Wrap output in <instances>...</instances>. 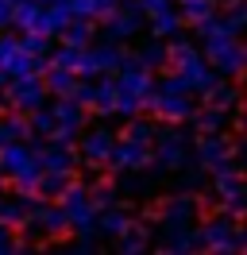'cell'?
Segmentation results:
<instances>
[{
    "mask_svg": "<svg viewBox=\"0 0 247 255\" xmlns=\"http://www.w3.org/2000/svg\"><path fill=\"white\" fill-rule=\"evenodd\" d=\"M154 135H158V128H154L151 120H139V116H131L127 128H124V139H135V143H151L154 147Z\"/></svg>",
    "mask_w": 247,
    "mask_h": 255,
    "instance_id": "836d02e7",
    "label": "cell"
},
{
    "mask_svg": "<svg viewBox=\"0 0 247 255\" xmlns=\"http://www.w3.org/2000/svg\"><path fill=\"white\" fill-rule=\"evenodd\" d=\"M147 248H151V228L143 221H131V228H127L124 236H116V252H124V255L147 252Z\"/></svg>",
    "mask_w": 247,
    "mask_h": 255,
    "instance_id": "cb8c5ba5",
    "label": "cell"
},
{
    "mask_svg": "<svg viewBox=\"0 0 247 255\" xmlns=\"http://www.w3.org/2000/svg\"><path fill=\"white\" fill-rule=\"evenodd\" d=\"M131 228V213L127 209H120V205H112V209H101L97 213V232H105V236H124Z\"/></svg>",
    "mask_w": 247,
    "mask_h": 255,
    "instance_id": "7402d4cb",
    "label": "cell"
},
{
    "mask_svg": "<svg viewBox=\"0 0 247 255\" xmlns=\"http://www.w3.org/2000/svg\"><path fill=\"white\" fill-rule=\"evenodd\" d=\"M185 159H189V135L178 131V128H166L154 135V162L162 170H182Z\"/></svg>",
    "mask_w": 247,
    "mask_h": 255,
    "instance_id": "9a60e30c",
    "label": "cell"
},
{
    "mask_svg": "<svg viewBox=\"0 0 247 255\" xmlns=\"http://www.w3.org/2000/svg\"><path fill=\"white\" fill-rule=\"evenodd\" d=\"M116 101H120V85L116 78H97L93 81V112H101V116H116Z\"/></svg>",
    "mask_w": 247,
    "mask_h": 255,
    "instance_id": "ffe728a7",
    "label": "cell"
},
{
    "mask_svg": "<svg viewBox=\"0 0 247 255\" xmlns=\"http://www.w3.org/2000/svg\"><path fill=\"white\" fill-rule=\"evenodd\" d=\"M174 0H139V8L147 12V16H154V12H162V8H170Z\"/></svg>",
    "mask_w": 247,
    "mask_h": 255,
    "instance_id": "60d3db41",
    "label": "cell"
},
{
    "mask_svg": "<svg viewBox=\"0 0 247 255\" xmlns=\"http://www.w3.org/2000/svg\"><path fill=\"white\" fill-rule=\"evenodd\" d=\"M143 19H147V12L139 8V0H127V4H120V8H116V12L105 19V23H108L105 31H108V39L124 43V39H131V35L143 27Z\"/></svg>",
    "mask_w": 247,
    "mask_h": 255,
    "instance_id": "e0dca14e",
    "label": "cell"
},
{
    "mask_svg": "<svg viewBox=\"0 0 247 255\" xmlns=\"http://www.w3.org/2000/svg\"><path fill=\"white\" fill-rule=\"evenodd\" d=\"M46 81L43 74H23V78H8L4 85V101L12 105L15 112H35L39 105H46Z\"/></svg>",
    "mask_w": 247,
    "mask_h": 255,
    "instance_id": "52a82bcc",
    "label": "cell"
},
{
    "mask_svg": "<svg viewBox=\"0 0 247 255\" xmlns=\"http://www.w3.org/2000/svg\"><path fill=\"white\" fill-rule=\"evenodd\" d=\"M43 4H46V0H43Z\"/></svg>",
    "mask_w": 247,
    "mask_h": 255,
    "instance_id": "bcb514c9",
    "label": "cell"
},
{
    "mask_svg": "<svg viewBox=\"0 0 247 255\" xmlns=\"http://www.w3.org/2000/svg\"><path fill=\"white\" fill-rule=\"evenodd\" d=\"M62 43H74V47H89L93 43V19H70L66 31H62Z\"/></svg>",
    "mask_w": 247,
    "mask_h": 255,
    "instance_id": "4dcf8cb0",
    "label": "cell"
},
{
    "mask_svg": "<svg viewBox=\"0 0 247 255\" xmlns=\"http://www.w3.org/2000/svg\"><path fill=\"white\" fill-rule=\"evenodd\" d=\"M154 217L162 221V232H185V228H197L201 205H197V197H189V190H185V193L166 197V201H162V209H158Z\"/></svg>",
    "mask_w": 247,
    "mask_h": 255,
    "instance_id": "ba28073f",
    "label": "cell"
},
{
    "mask_svg": "<svg viewBox=\"0 0 247 255\" xmlns=\"http://www.w3.org/2000/svg\"><path fill=\"white\" fill-rule=\"evenodd\" d=\"M201 248L197 228H185V232H166V252H193Z\"/></svg>",
    "mask_w": 247,
    "mask_h": 255,
    "instance_id": "d590c367",
    "label": "cell"
},
{
    "mask_svg": "<svg viewBox=\"0 0 247 255\" xmlns=\"http://www.w3.org/2000/svg\"><path fill=\"white\" fill-rule=\"evenodd\" d=\"M135 58H139L143 66H151V70H166V66H170V47H166V43H158V39L151 35V43L139 50Z\"/></svg>",
    "mask_w": 247,
    "mask_h": 255,
    "instance_id": "f546056e",
    "label": "cell"
},
{
    "mask_svg": "<svg viewBox=\"0 0 247 255\" xmlns=\"http://www.w3.org/2000/svg\"><path fill=\"white\" fill-rule=\"evenodd\" d=\"M19 248H23V240H15L12 228H8V224H0V252H19Z\"/></svg>",
    "mask_w": 247,
    "mask_h": 255,
    "instance_id": "f35d334b",
    "label": "cell"
},
{
    "mask_svg": "<svg viewBox=\"0 0 247 255\" xmlns=\"http://www.w3.org/2000/svg\"><path fill=\"white\" fill-rule=\"evenodd\" d=\"M232 159H236V147L228 143L224 131H201V139H197V166L201 170L216 174V170H224Z\"/></svg>",
    "mask_w": 247,
    "mask_h": 255,
    "instance_id": "7c38bea8",
    "label": "cell"
},
{
    "mask_svg": "<svg viewBox=\"0 0 247 255\" xmlns=\"http://www.w3.org/2000/svg\"><path fill=\"white\" fill-rule=\"evenodd\" d=\"M43 81H46V93L50 97H74V89H77V74L74 70H62V66H46L43 70Z\"/></svg>",
    "mask_w": 247,
    "mask_h": 255,
    "instance_id": "44dd1931",
    "label": "cell"
},
{
    "mask_svg": "<svg viewBox=\"0 0 247 255\" xmlns=\"http://www.w3.org/2000/svg\"><path fill=\"white\" fill-rule=\"evenodd\" d=\"M108 166L116 174H131V170H151L154 166V147L151 143H135V139H116Z\"/></svg>",
    "mask_w": 247,
    "mask_h": 255,
    "instance_id": "4fadbf2b",
    "label": "cell"
},
{
    "mask_svg": "<svg viewBox=\"0 0 247 255\" xmlns=\"http://www.w3.org/2000/svg\"><path fill=\"white\" fill-rule=\"evenodd\" d=\"M213 197L220 201L224 213H232V217H244L247 213V178L240 174L236 162H228L224 170L213 174Z\"/></svg>",
    "mask_w": 247,
    "mask_h": 255,
    "instance_id": "277c9868",
    "label": "cell"
},
{
    "mask_svg": "<svg viewBox=\"0 0 247 255\" xmlns=\"http://www.w3.org/2000/svg\"><path fill=\"white\" fill-rule=\"evenodd\" d=\"M0 70L8 78H23V74H43L46 70V58L43 54H31L19 39L12 35H0Z\"/></svg>",
    "mask_w": 247,
    "mask_h": 255,
    "instance_id": "8992f818",
    "label": "cell"
},
{
    "mask_svg": "<svg viewBox=\"0 0 247 255\" xmlns=\"http://www.w3.org/2000/svg\"><path fill=\"white\" fill-rule=\"evenodd\" d=\"M151 19V35L154 39H174V35L182 31V8H174V4H170V8H162V12H154V16H147Z\"/></svg>",
    "mask_w": 247,
    "mask_h": 255,
    "instance_id": "603a6c76",
    "label": "cell"
},
{
    "mask_svg": "<svg viewBox=\"0 0 247 255\" xmlns=\"http://www.w3.org/2000/svg\"><path fill=\"white\" fill-rule=\"evenodd\" d=\"M116 197H120V193H116L112 182H93V186H89V201H93L97 213H101V209H112V205H116Z\"/></svg>",
    "mask_w": 247,
    "mask_h": 255,
    "instance_id": "e575fe53",
    "label": "cell"
},
{
    "mask_svg": "<svg viewBox=\"0 0 247 255\" xmlns=\"http://www.w3.org/2000/svg\"><path fill=\"white\" fill-rule=\"evenodd\" d=\"M19 43H23L31 54H43V58H50V35H43V31H23V39H19Z\"/></svg>",
    "mask_w": 247,
    "mask_h": 255,
    "instance_id": "74e56055",
    "label": "cell"
},
{
    "mask_svg": "<svg viewBox=\"0 0 247 255\" xmlns=\"http://www.w3.org/2000/svg\"><path fill=\"white\" fill-rule=\"evenodd\" d=\"M116 85H120L124 97H135V101L147 105V97L154 93V85H158V81H154V70H151V66H143L139 58L127 54V62L116 70Z\"/></svg>",
    "mask_w": 247,
    "mask_h": 255,
    "instance_id": "8fae6325",
    "label": "cell"
},
{
    "mask_svg": "<svg viewBox=\"0 0 247 255\" xmlns=\"http://www.w3.org/2000/svg\"><path fill=\"white\" fill-rule=\"evenodd\" d=\"M220 16H224V23H228L232 31L240 35L247 27V0H232L228 8H224V12H220Z\"/></svg>",
    "mask_w": 247,
    "mask_h": 255,
    "instance_id": "8d00e7d4",
    "label": "cell"
},
{
    "mask_svg": "<svg viewBox=\"0 0 247 255\" xmlns=\"http://www.w3.org/2000/svg\"><path fill=\"white\" fill-rule=\"evenodd\" d=\"M39 159H43V170H66V174H74L77 170V151L74 143H50L39 147Z\"/></svg>",
    "mask_w": 247,
    "mask_h": 255,
    "instance_id": "d6986e66",
    "label": "cell"
},
{
    "mask_svg": "<svg viewBox=\"0 0 247 255\" xmlns=\"http://www.w3.org/2000/svg\"><path fill=\"white\" fill-rule=\"evenodd\" d=\"M62 213H66V221H70V232H81V236H93L97 232V209L89 201V186H81V182H70L58 197Z\"/></svg>",
    "mask_w": 247,
    "mask_h": 255,
    "instance_id": "3957f363",
    "label": "cell"
},
{
    "mask_svg": "<svg viewBox=\"0 0 247 255\" xmlns=\"http://www.w3.org/2000/svg\"><path fill=\"white\" fill-rule=\"evenodd\" d=\"M170 70L182 78V85L189 89L193 97H205L209 89H213L216 81H220V74H216V66L201 54L193 43H185V39H178V43H170Z\"/></svg>",
    "mask_w": 247,
    "mask_h": 255,
    "instance_id": "6da1fadb",
    "label": "cell"
},
{
    "mask_svg": "<svg viewBox=\"0 0 247 255\" xmlns=\"http://www.w3.org/2000/svg\"><path fill=\"white\" fill-rule=\"evenodd\" d=\"M31 162H39V147L23 143V139H12V143L0 147V174H19L23 166H31Z\"/></svg>",
    "mask_w": 247,
    "mask_h": 255,
    "instance_id": "ac0fdd59",
    "label": "cell"
},
{
    "mask_svg": "<svg viewBox=\"0 0 247 255\" xmlns=\"http://www.w3.org/2000/svg\"><path fill=\"white\" fill-rule=\"evenodd\" d=\"M43 0H15V12H12V23L23 27V31H35L39 19H43Z\"/></svg>",
    "mask_w": 247,
    "mask_h": 255,
    "instance_id": "484cf974",
    "label": "cell"
},
{
    "mask_svg": "<svg viewBox=\"0 0 247 255\" xmlns=\"http://www.w3.org/2000/svg\"><path fill=\"white\" fill-rule=\"evenodd\" d=\"M240 252H247V228H240Z\"/></svg>",
    "mask_w": 247,
    "mask_h": 255,
    "instance_id": "b9f144b4",
    "label": "cell"
},
{
    "mask_svg": "<svg viewBox=\"0 0 247 255\" xmlns=\"http://www.w3.org/2000/svg\"><path fill=\"white\" fill-rule=\"evenodd\" d=\"M19 228L27 232V240L31 236H62V232H70V221H66L62 205H31Z\"/></svg>",
    "mask_w": 247,
    "mask_h": 255,
    "instance_id": "5bb4252c",
    "label": "cell"
},
{
    "mask_svg": "<svg viewBox=\"0 0 247 255\" xmlns=\"http://www.w3.org/2000/svg\"><path fill=\"white\" fill-rule=\"evenodd\" d=\"M74 182V174H66V170H43V178H39V197H46V201H58L62 190Z\"/></svg>",
    "mask_w": 247,
    "mask_h": 255,
    "instance_id": "83f0119b",
    "label": "cell"
},
{
    "mask_svg": "<svg viewBox=\"0 0 247 255\" xmlns=\"http://www.w3.org/2000/svg\"><path fill=\"white\" fill-rule=\"evenodd\" d=\"M31 209V197H0V224H8V228H19L23 224V217H27Z\"/></svg>",
    "mask_w": 247,
    "mask_h": 255,
    "instance_id": "4316f807",
    "label": "cell"
},
{
    "mask_svg": "<svg viewBox=\"0 0 247 255\" xmlns=\"http://www.w3.org/2000/svg\"><path fill=\"white\" fill-rule=\"evenodd\" d=\"M209 16H216V0H185L182 4V19L185 23H205Z\"/></svg>",
    "mask_w": 247,
    "mask_h": 255,
    "instance_id": "1f68e13d",
    "label": "cell"
},
{
    "mask_svg": "<svg viewBox=\"0 0 247 255\" xmlns=\"http://www.w3.org/2000/svg\"><path fill=\"white\" fill-rule=\"evenodd\" d=\"M50 112H54V131H50L46 139H54V143H74L77 131L85 128V105H77L74 97H58V101L50 105Z\"/></svg>",
    "mask_w": 247,
    "mask_h": 255,
    "instance_id": "30bf717a",
    "label": "cell"
},
{
    "mask_svg": "<svg viewBox=\"0 0 247 255\" xmlns=\"http://www.w3.org/2000/svg\"><path fill=\"white\" fill-rule=\"evenodd\" d=\"M0 197H4V174H0Z\"/></svg>",
    "mask_w": 247,
    "mask_h": 255,
    "instance_id": "ee69618b",
    "label": "cell"
},
{
    "mask_svg": "<svg viewBox=\"0 0 247 255\" xmlns=\"http://www.w3.org/2000/svg\"><path fill=\"white\" fill-rule=\"evenodd\" d=\"M209 105H220V109H236V105H240V89H236V85H232V81H216L213 89H209Z\"/></svg>",
    "mask_w": 247,
    "mask_h": 255,
    "instance_id": "d6a6232c",
    "label": "cell"
},
{
    "mask_svg": "<svg viewBox=\"0 0 247 255\" xmlns=\"http://www.w3.org/2000/svg\"><path fill=\"white\" fill-rule=\"evenodd\" d=\"M4 85H8V74H4V70H0V93H4Z\"/></svg>",
    "mask_w": 247,
    "mask_h": 255,
    "instance_id": "7bdbcfd3",
    "label": "cell"
},
{
    "mask_svg": "<svg viewBox=\"0 0 247 255\" xmlns=\"http://www.w3.org/2000/svg\"><path fill=\"white\" fill-rule=\"evenodd\" d=\"M81 54H85V47H74V43H62L58 50H50L46 66H62V70H74V74H81Z\"/></svg>",
    "mask_w": 247,
    "mask_h": 255,
    "instance_id": "f1b7e54d",
    "label": "cell"
},
{
    "mask_svg": "<svg viewBox=\"0 0 247 255\" xmlns=\"http://www.w3.org/2000/svg\"><path fill=\"white\" fill-rule=\"evenodd\" d=\"M143 109H151L154 120L182 124V120H193L197 105H193V93L182 85V78H178V74H170V78H162L158 85H154V93L147 97V105H143Z\"/></svg>",
    "mask_w": 247,
    "mask_h": 255,
    "instance_id": "7a4b0ae2",
    "label": "cell"
},
{
    "mask_svg": "<svg viewBox=\"0 0 247 255\" xmlns=\"http://www.w3.org/2000/svg\"><path fill=\"white\" fill-rule=\"evenodd\" d=\"M127 62V50L116 43V39H108V43H97V47H85L81 54V74L77 78H97V74H116L120 66Z\"/></svg>",
    "mask_w": 247,
    "mask_h": 255,
    "instance_id": "9c48e42d",
    "label": "cell"
},
{
    "mask_svg": "<svg viewBox=\"0 0 247 255\" xmlns=\"http://www.w3.org/2000/svg\"><path fill=\"white\" fill-rule=\"evenodd\" d=\"M112 147H116V135H112L108 128H93V131L81 135V143H77V159L85 162V166H108Z\"/></svg>",
    "mask_w": 247,
    "mask_h": 255,
    "instance_id": "2e32d148",
    "label": "cell"
},
{
    "mask_svg": "<svg viewBox=\"0 0 247 255\" xmlns=\"http://www.w3.org/2000/svg\"><path fill=\"white\" fill-rule=\"evenodd\" d=\"M193 128L197 131H228V109L220 105H205L193 112Z\"/></svg>",
    "mask_w": 247,
    "mask_h": 255,
    "instance_id": "d4e9b609",
    "label": "cell"
},
{
    "mask_svg": "<svg viewBox=\"0 0 247 255\" xmlns=\"http://www.w3.org/2000/svg\"><path fill=\"white\" fill-rule=\"evenodd\" d=\"M178 4H185V0H178Z\"/></svg>",
    "mask_w": 247,
    "mask_h": 255,
    "instance_id": "f6af8a7d",
    "label": "cell"
},
{
    "mask_svg": "<svg viewBox=\"0 0 247 255\" xmlns=\"http://www.w3.org/2000/svg\"><path fill=\"white\" fill-rule=\"evenodd\" d=\"M70 12H74L77 19H93V0H70ZM97 23V19H93Z\"/></svg>",
    "mask_w": 247,
    "mask_h": 255,
    "instance_id": "ab89813d",
    "label": "cell"
},
{
    "mask_svg": "<svg viewBox=\"0 0 247 255\" xmlns=\"http://www.w3.org/2000/svg\"><path fill=\"white\" fill-rule=\"evenodd\" d=\"M205 252H240V221L232 213H216L197 228Z\"/></svg>",
    "mask_w": 247,
    "mask_h": 255,
    "instance_id": "5b68a950",
    "label": "cell"
}]
</instances>
